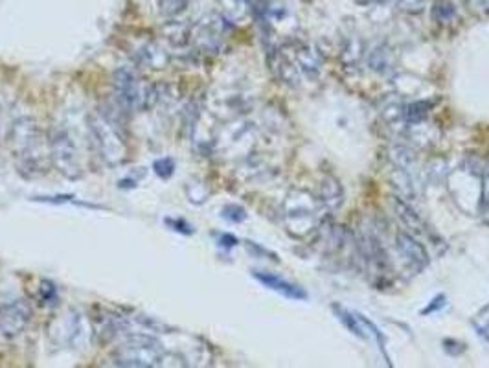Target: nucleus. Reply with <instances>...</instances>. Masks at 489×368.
<instances>
[{
  "mask_svg": "<svg viewBox=\"0 0 489 368\" xmlns=\"http://www.w3.org/2000/svg\"><path fill=\"white\" fill-rule=\"evenodd\" d=\"M359 6H372V4H377V2H381V0H355Z\"/></svg>",
  "mask_w": 489,
  "mask_h": 368,
  "instance_id": "27",
  "label": "nucleus"
},
{
  "mask_svg": "<svg viewBox=\"0 0 489 368\" xmlns=\"http://www.w3.org/2000/svg\"><path fill=\"white\" fill-rule=\"evenodd\" d=\"M390 159L396 168H401V170L408 171V173H414V166L418 164L414 149H410L408 146H401V144L390 149Z\"/></svg>",
  "mask_w": 489,
  "mask_h": 368,
  "instance_id": "17",
  "label": "nucleus"
},
{
  "mask_svg": "<svg viewBox=\"0 0 489 368\" xmlns=\"http://www.w3.org/2000/svg\"><path fill=\"white\" fill-rule=\"evenodd\" d=\"M446 306H447V297H446V295H436V297L432 298V300H430L429 306L421 309V315L436 313V311H440V309H443Z\"/></svg>",
  "mask_w": 489,
  "mask_h": 368,
  "instance_id": "26",
  "label": "nucleus"
},
{
  "mask_svg": "<svg viewBox=\"0 0 489 368\" xmlns=\"http://www.w3.org/2000/svg\"><path fill=\"white\" fill-rule=\"evenodd\" d=\"M223 217L232 221V223H241V221L247 220V212L239 204H226L223 209Z\"/></svg>",
  "mask_w": 489,
  "mask_h": 368,
  "instance_id": "23",
  "label": "nucleus"
},
{
  "mask_svg": "<svg viewBox=\"0 0 489 368\" xmlns=\"http://www.w3.org/2000/svg\"><path fill=\"white\" fill-rule=\"evenodd\" d=\"M457 6L449 2V0H436L435 6H432V17H435V21L440 22V24H449V22L457 19Z\"/></svg>",
  "mask_w": 489,
  "mask_h": 368,
  "instance_id": "19",
  "label": "nucleus"
},
{
  "mask_svg": "<svg viewBox=\"0 0 489 368\" xmlns=\"http://www.w3.org/2000/svg\"><path fill=\"white\" fill-rule=\"evenodd\" d=\"M363 55H364V44L363 41L359 39V35L357 37L353 35V37L346 39V43H344V46H342L341 59L344 61L346 65L353 66L363 59Z\"/></svg>",
  "mask_w": 489,
  "mask_h": 368,
  "instance_id": "18",
  "label": "nucleus"
},
{
  "mask_svg": "<svg viewBox=\"0 0 489 368\" xmlns=\"http://www.w3.org/2000/svg\"><path fill=\"white\" fill-rule=\"evenodd\" d=\"M480 209L482 212H489V166H486L482 170V177H480Z\"/></svg>",
  "mask_w": 489,
  "mask_h": 368,
  "instance_id": "22",
  "label": "nucleus"
},
{
  "mask_svg": "<svg viewBox=\"0 0 489 368\" xmlns=\"http://www.w3.org/2000/svg\"><path fill=\"white\" fill-rule=\"evenodd\" d=\"M397 8L403 13H410V15H419L425 10V0H399Z\"/></svg>",
  "mask_w": 489,
  "mask_h": 368,
  "instance_id": "24",
  "label": "nucleus"
},
{
  "mask_svg": "<svg viewBox=\"0 0 489 368\" xmlns=\"http://www.w3.org/2000/svg\"><path fill=\"white\" fill-rule=\"evenodd\" d=\"M121 330H126V320L121 319L120 315L110 313V311H101L96 319V333H98L99 341L109 342L114 337H118Z\"/></svg>",
  "mask_w": 489,
  "mask_h": 368,
  "instance_id": "15",
  "label": "nucleus"
},
{
  "mask_svg": "<svg viewBox=\"0 0 489 368\" xmlns=\"http://www.w3.org/2000/svg\"><path fill=\"white\" fill-rule=\"evenodd\" d=\"M270 68L275 72V76L280 79L281 83H286L289 87H298L302 83V72L295 65V61L283 52V50H276L270 55Z\"/></svg>",
  "mask_w": 489,
  "mask_h": 368,
  "instance_id": "11",
  "label": "nucleus"
},
{
  "mask_svg": "<svg viewBox=\"0 0 489 368\" xmlns=\"http://www.w3.org/2000/svg\"><path fill=\"white\" fill-rule=\"evenodd\" d=\"M188 4L190 0H159V11L166 19H175L186 10Z\"/></svg>",
  "mask_w": 489,
  "mask_h": 368,
  "instance_id": "20",
  "label": "nucleus"
},
{
  "mask_svg": "<svg viewBox=\"0 0 489 368\" xmlns=\"http://www.w3.org/2000/svg\"><path fill=\"white\" fill-rule=\"evenodd\" d=\"M87 137L90 148L107 168L126 162L127 144L120 127L105 110H94L87 116Z\"/></svg>",
  "mask_w": 489,
  "mask_h": 368,
  "instance_id": "2",
  "label": "nucleus"
},
{
  "mask_svg": "<svg viewBox=\"0 0 489 368\" xmlns=\"http://www.w3.org/2000/svg\"><path fill=\"white\" fill-rule=\"evenodd\" d=\"M50 162L61 175L76 181L83 175V155L77 138L66 124H54L48 131Z\"/></svg>",
  "mask_w": 489,
  "mask_h": 368,
  "instance_id": "4",
  "label": "nucleus"
},
{
  "mask_svg": "<svg viewBox=\"0 0 489 368\" xmlns=\"http://www.w3.org/2000/svg\"><path fill=\"white\" fill-rule=\"evenodd\" d=\"M32 320V306L26 300H13V302L0 306V339L10 341L15 339L26 330Z\"/></svg>",
  "mask_w": 489,
  "mask_h": 368,
  "instance_id": "8",
  "label": "nucleus"
},
{
  "mask_svg": "<svg viewBox=\"0 0 489 368\" xmlns=\"http://www.w3.org/2000/svg\"><path fill=\"white\" fill-rule=\"evenodd\" d=\"M254 276H256V280L261 282L265 287H269V289H272V291L280 293V295H283V297L292 298V300H306V298H308V293L303 291L302 287L297 286V284H291V282L283 280L281 276L272 275V273H259V271H256Z\"/></svg>",
  "mask_w": 489,
  "mask_h": 368,
  "instance_id": "12",
  "label": "nucleus"
},
{
  "mask_svg": "<svg viewBox=\"0 0 489 368\" xmlns=\"http://www.w3.org/2000/svg\"><path fill=\"white\" fill-rule=\"evenodd\" d=\"M154 173L160 177H164V179H168V177L173 173V170H175V164H173V160L171 159H160L154 162Z\"/></svg>",
  "mask_w": 489,
  "mask_h": 368,
  "instance_id": "25",
  "label": "nucleus"
},
{
  "mask_svg": "<svg viewBox=\"0 0 489 368\" xmlns=\"http://www.w3.org/2000/svg\"><path fill=\"white\" fill-rule=\"evenodd\" d=\"M225 41V21L219 15H206L190 26V44L203 54H217Z\"/></svg>",
  "mask_w": 489,
  "mask_h": 368,
  "instance_id": "7",
  "label": "nucleus"
},
{
  "mask_svg": "<svg viewBox=\"0 0 489 368\" xmlns=\"http://www.w3.org/2000/svg\"><path fill=\"white\" fill-rule=\"evenodd\" d=\"M166 361V350L148 333H129L112 354V365L126 368H157Z\"/></svg>",
  "mask_w": 489,
  "mask_h": 368,
  "instance_id": "5",
  "label": "nucleus"
},
{
  "mask_svg": "<svg viewBox=\"0 0 489 368\" xmlns=\"http://www.w3.org/2000/svg\"><path fill=\"white\" fill-rule=\"evenodd\" d=\"M317 201H319L320 209L324 210V212H331V210L339 209L342 201H344V192H342L341 182L337 181L333 175H326L324 181L320 182Z\"/></svg>",
  "mask_w": 489,
  "mask_h": 368,
  "instance_id": "13",
  "label": "nucleus"
},
{
  "mask_svg": "<svg viewBox=\"0 0 489 368\" xmlns=\"http://www.w3.org/2000/svg\"><path fill=\"white\" fill-rule=\"evenodd\" d=\"M281 50L286 52L295 65L300 68L303 76L308 77H319L320 70H322V55L315 46L308 43H300V41H291L281 46Z\"/></svg>",
  "mask_w": 489,
  "mask_h": 368,
  "instance_id": "9",
  "label": "nucleus"
},
{
  "mask_svg": "<svg viewBox=\"0 0 489 368\" xmlns=\"http://www.w3.org/2000/svg\"><path fill=\"white\" fill-rule=\"evenodd\" d=\"M396 249L397 254L401 256L403 262L410 267L412 273H421V271L429 267V253H427L423 245L416 242V238L410 236L408 232H397Z\"/></svg>",
  "mask_w": 489,
  "mask_h": 368,
  "instance_id": "10",
  "label": "nucleus"
},
{
  "mask_svg": "<svg viewBox=\"0 0 489 368\" xmlns=\"http://www.w3.org/2000/svg\"><path fill=\"white\" fill-rule=\"evenodd\" d=\"M471 325L477 328V331H479L480 336L488 337L489 341V304H486L484 308L475 315L473 320H471Z\"/></svg>",
  "mask_w": 489,
  "mask_h": 368,
  "instance_id": "21",
  "label": "nucleus"
},
{
  "mask_svg": "<svg viewBox=\"0 0 489 368\" xmlns=\"http://www.w3.org/2000/svg\"><path fill=\"white\" fill-rule=\"evenodd\" d=\"M116 105L126 113H143L159 101V88L132 68H120L112 79Z\"/></svg>",
  "mask_w": 489,
  "mask_h": 368,
  "instance_id": "3",
  "label": "nucleus"
},
{
  "mask_svg": "<svg viewBox=\"0 0 489 368\" xmlns=\"http://www.w3.org/2000/svg\"><path fill=\"white\" fill-rule=\"evenodd\" d=\"M480 8H482L486 13H489V0H480Z\"/></svg>",
  "mask_w": 489,
  "mask_h": 368,
  "instance_id": "28",
  "label": "nucleus"
},
{
  "mask_svg": "<svg viewBox=\"0 0 489 368\" xmlns=\"http://www.w3.org/2000/svg\"><path fill=\"white\" fill-rule=\"evenodd\" d=\"M46 287H48V282H44L43 286H41V289H44V291H48ZM52 287H54V286H50V289H52ZM46 298H50V293H46V295H44V300H46Z\"/></svg>",
  "mask_w": 489,
  "mask_h": 368,
  "instance_id": "29",
  "label": "nucleus"
},
{
  "mask_svg": "<svg viewBox=\"0 0 489 368\" xmlns=\"http://www.w3.org/2000/svg\"><path fill=\"white\" fill-rule=\"evenodd\" d=\"M394 209H396L397 217L403 221V225L407 226L408 231L416 232V234H427L429 238L432 236V231H429L427 223L414 212V209H410V204H408L405 199H394Z\"/></svg>",
  "mask_w": 489,
  "mask_h": 368,
  "instance_id": "14",
  "label": "nucleus"
},
{
  "mask_svg": "<svg viewBox=\"0 0 489 368\" xmlns=\"http://www.w3.org/2000/svg\"><path fill=\"white\" fill-rule=\"evenodd\" d=\"M368 65L374 72L388 74L394 70V54L390 52V48H386L385 44H377L368 52Z\"/></svg>",
  "mask_w": 489,
  "mask_h": 368,
  "instance_id": "16",
  "label": "nucleus"
},
{
  "mask_svg": "<svg viewBox=\"0 0 489 368\" xmlns=\"http://www.w3.org/2000/svg\"><path fill=\"white\" fill-rule=\"evenodd\" d=\"M10 149L24 177L44 175L50 162L48 135H44L32 116H19L10 127Z\"/></svg>",
  "mask_w": 489,
  "mask_h": 368,
  "instance_id": "1",
  "label": "nucleus"
},
{
  "mask_svg": "<svg viewBox=\"0 0 489 368\" xmlns=\"http://www.w3.org/2000/svg\"><path fill=\"white\" fill-rule=\"evenodd\" d=\"M317 206L320 209L319 201H315L311 193L302 190L289 193L283 204V221L289 234L295 238L309 236L317 226Z\"/></svg>",
  "mask_w": 489,
  "mask_h": 368,
  "instance_id": "6",
  "label": "nucleus"
}]
</instances>
